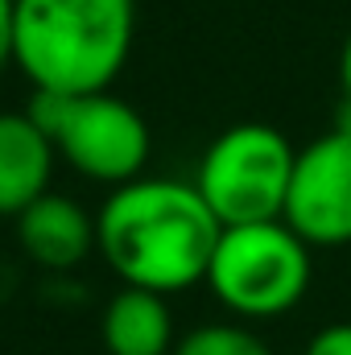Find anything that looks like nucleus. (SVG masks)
<instances>
[{"mask_svg": "<svg viewBox=\"0 0 351 355\" xmlns=\"http://www.w3.org/2000/svg\"><path fill=\"white\" fill-rule=\"evenodd\" d=\"M223 223L194 182L137 178L108 194L95 215V248L108 268L137 289L182 293L207 281Z\"/></svg>", "mask_w": 351, "mask_h": 355, "instance_id": "f257e3e1", "label": "nucleus"}, {"mask_svg": "<svg viewBox=\"0 0 351 355\" xmlns=\"http://www.w3.org/2000/svg\"><path fill=\"white\" fill-rule=\"evenodd\" d=\"M25 112L50 137L58 157L91 182L103 186L137 182L149 162L153 137L145 116L112 91H91V95L33 91Z\"/></svg>", "mask_w": 351, "mask_h": 355, "instance_id": "7ed1b4c3", "label": "nucleus"}, {"mask_svg": "<svg viewBox=\"0 0 351 355\" xmlns=\"http://www.w3.org/2000/svg\"><path fill=\"white\" fill-rule=\"evenodd\" d=\"M54 145L29 112H0V215H21L50 194Z\"/></svg>", "mask_w": 351, "mask_h": 355, "instance_id": "6e6552de", "label": "nucleus"}, {"mask_svg": "<svg viewBox=\"0 0 351 355\" xmlns=\"http://www.w3.org/2000/svg\"><path fill=\"white\" fill-rule=\"evenodd\" d=\"M12 62V0H0V71Z\"/></svg>", "mask_w": 351, "mask_h": 355, "instance_id": "f8f14e48", "label": "nucleus"}, {"mask_svg": "<svg viewBox=\"0 0 351 355\" xmlns=\"http://www.w3.org/2000/svg\"><path fill=\"white\" fill-rule=\"evenodd\" d=\"M310 248L351 244V132L331 128L298 149L281 215Z\"/></svg>", "mask_w": 351, "mask_h": 355, "instance_id": "423d86ee", "label": "nucleus"}, {"mask_svg": "<svg viewBox=\"0 0 351 355\" xmlns=\"http://www.w3.org/2000/svg\"><path fill=\"white\" fill-rule=\"evenodd\" d=\"M293 162H298V149L281 128L248 120V124L223 128L207 145L194 186L223 227L268 223L285 215Z\"/></svg>", "mask_w": 351, "mask_h": 355, "instance_id": "39448f33", "label": "nucleus"}, {"mask_svg": "<svg viewBox=\"0 0 351 355\" xmlns=\"http://www.w3.org/2000/svg\"><path fill=\"white\" fill-rule=\"evenodd\" d=\"M17 240L42 268H75L95 248V219L71 194H42L17 215Z\"/></svg>", "mask_w": 351, "mask_h": 355, "instance_id": "0eeeda50", "label": "nucleus"}, {"mask_svg": "<svg viewBox=\"0 0 351 355\" xmlns=\"http://www.w3.org/2000/svg\"><path fill=\"white\" fill-rule=\"evenodd\" d=\"M108 355H174V314L166 293L124 285L108 306L99 322Z\"/></svg>", "mask_w": 351, "mask_h": 355, "instance_id": "1a4fd4ad", "label": "nucleus"}, {"mask_svg": "<svg viewBox=\"0 0 351 355\" xmlns=\"http://www.w3.org/2000/svg\"><path fill=\"white\" fill-rule=\"evenodd\" d=\"M132 33L137 0H12V62L33 91H108Z\"/></svg>", "mask_w": 351, "mask_h": 355, "instance_id": "f03ea898", "label": "nucleus"}, {"mask_svg": "<svg viewBox=\"0 0 351 355\" xmlns=\"http://www.w3.org/2000/svg\"><path fill=\"white\" fill-rule=\"evenodd\" d=\"M339 83H343V95H348V103H351V33H348V42H343V54H339Z\"/></svg>", "mask_w": 351, "mask_h": 355, "instance_id": "ddd939ff", "label": "nucleus"}, {"mask_svg": "<svg viewBox=\"0 0 351 355\" xmlns=\"http://www.w3.org/2000/svg\"><path fill=\"white\" fill-rule=\"evenodd\" d=\"M306 355H351V322H331V327H323V331L306 343Z\"/></svg>", "mask_w": 351, "mask_h": 355, "instance_id": "9b49d317", "label": "nucleus"}, {"mask_svg": "<svg viewBox=\"0 0 351 355\" xmlns=\"http://www.w3.org/2000/svg\"><path fill=\"white\" fill-rule=\"evenodd\" d=\"M310 277V244L285 219L223 227L207 268V285L219 297V306L252 322L289 314L306 297Z\"/></svg>", "mask_w": 351, "mask_h": 355, "instance_id": "20e7f679", "label": "nucleus"}, {"mask_svg": "<svg viewBox=\"0 0 351 355\" xmlns=\"http://www.w3.org/2000/svg\"><path fill=\"white\" fill-rule=\"evenodd\" d=\"M174 355H273L257 331L240 322H203L178 339Z\"/></svg>", "mask_w": 351, "mask_h": 355, "instance_id": "9d476101", "label": "nucleus"}]
</instances>
